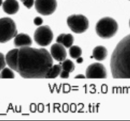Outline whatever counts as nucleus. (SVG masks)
Masks as SVG:
<instances>
[{
    "instance_id": "f257e3e1",
    "label": "nucleus",
    "mask_w": 130,
    "mask_h": 121,
    "mask_svg": "<svg viewBox=\"0 0 130 121\" xmlns=\"http://www.w3.org/2000/svg\"><path fill=\"white\" fill-rule=\"evenodd\" d=\"M5 60L11 69L26 79L45 78L53 65L52 57L47 50L30 46L9 51L5 56Z\"/></svg>"
},
{
    "instance_id": "f03ea898",
    "label": "nucleus",
    "mask_w": 130,
    "mask_h": 121,
    "mask_svg": "<svg viewBox=\"0 0 130 121\" xmlns=\"http://www.w3.org/2000/svg\"><path fill=\"white\" fill-rule=\"evenodd\" d=\"M112 76L116 79H130V34L117 44L110 59Z\"/></svg>"
},
{
    "instance_id": "7ed1b4c3",
    "label": "nucleus",
    "mask_w": 130,
    "mask_h": 121,
    "mask_svg": "<svg viewBox=\"0 0 130 121\" xmlns=\"http://www.w3.org/2000/svg\"><path fill=\"white\" fill-rule=\"evenodd\" d=\"M95 29L98 36L103 39H110L117 33L118 24L113 18L104 17L97 22Z\"/></svg>"
},
{
    "instance_id": "20e7f679",
    "label": "nucleus",
    "mask_w": 130,
    "mask_h": 121,
    "mask_svg": "<svg viewBox=\"0 0 130 121\" xmlns=\"http://www.w3.org/2000/svg\"><path fill=\"white\" fill-rule=\"evenodd\" d=\"M17 34L14 21L8 17L0 18V43H5Z\"/></svg>"
},
{
    "instance_id": "39448f33",
    "label": "nucleus",
    "mask_w": 130,
    "mask_h": 121,
    "mask_svg": "<svg viewBox=\"0 0 130 121\" xmlns=\"http://www.w3.org/2000/svg\"><path fill=\"white\" fill-rule=\"evenodd\" d=\"M67 24L73 32L81 34L88 29L89 20L83 15H72L67 18Z\"/></svg>"
},
{
    "instance_id": "423d86ee",
    "label": "nucleus",
    "mask_w": 130,
    "mask_h": 121,
    "mask_svg": "<svg viewBox=\"0 0 130 121\" xmlns=\"http://www.w3.org/2000/svg\"><path fill=\"white\" fill-rule=\"evenodd\" d=\"M34 39L40 46L49 45L53 39V33L48 26H40L37 29L34 34Z\"/></svg>"
},
{
    "instance_id": "0eeeda50",
    "label": "nucleus",
    "mask_w": 130,
    "mask_h": 121,
    "mask_svg": "<svg viewBox=\"0 0 130 121\" xmlns=\"http://www.w3.org/2000/svg\"><path fill=\"white\" fill-rule=\"evenodd\" d=\"M35 7L38 13L42 15H50L57 8L56 0H35Z\"/></svg>"
},
{
    "instance_id": "6e6552de",
    "label": "nucleus",
    "mask_w": 130,
    "mask_h": 121,
    "mask_svg": "<svg viewBox=\"0 0 130 121\" xmlns=\"http://www.w3.org/2000/svg\"><path fill=\"white\" fill-rule=\"evenodd\" d=\"M107 76L105 67L100 63H92L86 71V77L88 79H104L107 77Z\"/></svg>"
},
{
    "instance_id": "1a4fd4ad",
    "label": "nucleus",
    "mask_w": 130,
    "mask_h": 121,
    "mask_svg": "<svg viewBox=\"0 0 130 121\" xmlns=\"http://www.w3.org/2000/svg\"><path fill=\"white\" fill-rule=\"evenodd\" d=\"M51 55L54 59L60 62L64 60L67 55L64 46L57 43H55L51 46Z\"/></svg>"
},
{
    "instance_id": "9d476101",
    "label": "nucleus",
    "mask_w": 130,
    "mask_h": 121,
    "mask_svg": "<svg viewBox=\"0 0 130 121\" xmlns=\"http://www.w3.org/2000/svg\"><path fill=\"white\" fill-rule=\"evenodd\" d=\"M13 44L17 48L30 46L32 44V39L29 35L24 33H20L15 37Z\"/></svg>"
},
{
    "instance_id": "9b49d317",
    "label": "nucleus",
    "mask_w": 130,
    "mask_h": 121,
    "mask_svg": "<svg viewBox=\"0 0 130 121\" xmlns=\"http://www.w3.org/2000/svg\"><path fill=\"white\" fill-rule=\"evenodd\" d=\"M3 10L8 15L15 14L19 10V5L17 0H5L3 3Z\"/></svg>"
},
{
    "instance_id": "f8f14e48",
    "label": "nucleus",
    "mask_w": 130,
    "mask_h": 121,
    "mask_svg": "<svg viewBox=\"0 0 130 121\" xmlns=\"http://www.w3.org/2000/svg\"><path fill=\"white\" fill-rule=\"evenodd\" d=\"M74 38L71 34H61L57 36L56 42L66 48H70L73 45Z\"/></svg>"
},
{
    "instance_id": "ddd939ff",
    "label": "nucleus",
    "mask_w": 130,
    "mask_h": 121,
    "mask_svg": "<svg viewBox=\"0 0 130 121\" xmlns=\"http://www.w3.org/2000/svg\"><path fill=\"white\" fill-rule=\"evenodd\" d=\"M107 56V50L103 46H98L92 51V57L98 61L104 60Z\"/></svg>"
},
{
    "instance_id": "4468645a",
    "label": "nucleus",
    "mask_w": 130,
    "mask_h": 121,
    "mask_svg": "<svg viewBox=\"0 0 130 121\" xmlns=\"http://www.w3.org/2000/svg\"><path fill=\"white\" fill-rule=\"evenodd\" d=\"M62 67L61 65H54L51 67L49 70L48 71L47 74H46L45 78L47 79H54L57 77L59 75H60Z\"/></svg>"
},
{
    "instance_id": "2eb2a0df",
    "label": "nucleus",
    "mask_w": 130,
    "mask_h": 121,
    "mask_svg": "<svg viewBox=\"0 0 130 121\" xmlns=\"http://www.w3.org/2000/svg\"><path fill=\"white\" fill-rule=\"evenodd\" d=\"M61 67H62V70L67 71V72L71 73L73 72L75 69V65L72 61L69 59H65L62 61L61 63Z\"/></svg>"
},
{
    "instance_id": "dca6fc26",
    "label": "nucleus",
    "mask_w": 130,
    "mask_h": 121,
    "mask_svg": "<svg viewBox=\"0 0 130 121\" xmlns=\"http://www.w3.org/2000/svg\"><path fill=\"white\" fill-rule=\"evenodd\" d=\"M82 53V49L78 46H72L70 48V55L73 59H77L78 57H81Z\"/></svg>"
},
{
    "instance_id": "f3484780",
    "label": "nucleus",
    "mask_w": 130,
    "mask_h": 121,
    "mask_svg": "<svg viewBox=\"0 0 130 121\" xmlns=\"http://www.w3.org/2000/svg\"><path fill=\"white\" fill-rule=\"evenodd\" d=\"M15 77V74L12 69L10 68L5 67L0 72V78L2 79H13Z\"/></svg>"
},
{
    "instance_id": "a211bd4d",
    "label": "nucleus",
    "mask_w": 130,
    "mask_h": 121,
    "mask_svg": "<svg viewBox=\"0 0 130 121\" xmlns=\"http://www.w3.org/2000/svg\"><path fill=\"white\" fill-rule=\"evenodd\" d=\"M21 1L24 5L28 9L32 8L35 4V0H21Z\"/></svg>"
},
{
    "instance_id": "6ab92c4d",
    "label": "nucleus",
    "mask_w": 130,
    "mask_h": 121,
    "mask_svg": "<svg viewBox=\"0 0 130 121\" xmlns=\"http://www.w3.org/2000/svg\"><path fill=\"white\" fill-rule=\"evenodd\" d=\"M6 64H7V63H6L5 57L3 53H0V72L3 68L5 67Z\"/></svg>"
},
{
    "instance_id": "aec40b11",
    "label": "nucleus",
    "mask_w": 130,
    "mask_h": 121,
    "mask_svg": "<svg viewBox=\"0 0 130 121\" xmlns=\"http://www.w3.org/2000/svg\"><path fill=\"white\" fill-rule=\"evenodd\" d=\"M34 23L37 26H41L43 23V19L40 17H36L34 19Z\"/></svg>"
},
{
    "instance_id": "412c9836",
    "label": "nucleus",
    "mask_w": 130,
    "mask_h": 121,
    "mask_svg": "<svg viewBox=\"0 0 130 121\" xmlns=\"http://www.w3.org/2000/svg\"><path fill=\"white\" fill-rule=\"evenodd\" d=\"M69 74H70L69 72H67V71L62 70L61 73H60V77H61V78L67 79L68 77H69Z\"/></svg>"
},
{
    "instance_id": "4be33fe9",
    "label": "nucleus",
    "mask_w": 130,
    "mask_h": 121,
    "mask_svg": "<svg viewBox=\"0 0 130 121\" xmlns=\"http://www.w3.org/2000/svg\"><path fill=\"white\" fill-rule=\"evenodd\" d=\"M75 79H84L86 78V76L83 74H79V75H77L75 77Z\"/></svg>"
},
{
    "instance_id": "5701e85b",
    "label": "nucleus",
    "mask_w": 130,
    "mask_h": 121,
    "mask_svg": "<svg viewBox=\"0 0 130 121\" xmlns=\"http://www.w3.org/2000/svg\"><path fill=\"white\" fill-rule=\"evenodd\" d=\"M76 60H77V63H82V62H83V58H82L81 57H78V58H77Z\"/></svg>"
},
{
    "instance_id": "b1692460",
    "label": "nucleus",
    "mask_w": 130,
    "mask_h": 121,
    "mask_svg": "<svg viewBox=\"0 0 130 121\" xmlns=\"http://www.w3.org/2000/svg\"><path fill=\"white\" fill-rule=\"evenodd\" d=\"M3 5V0H0V7Z\"/></svg>"
},
{
    "instance_id": "393cba45",
    "label": "nucleus",
    "mask_w": 130,
    "mask_h": 121,
    "mask_svg": "<svg viewBox=\"0 0 130 121\" xmlns=\"http://www.w3.org/2000/svg\"><path fill=\"white\" fill-rule=\"evenodd\" d=\"M129 28H130V19H129Z\"/></svg>"
},
{
    "instance_id": "a878e982",
    "label": "nucleus",
    "mask_w": 130,
    "mask_h": 121,
    "mask_svg": "<svg viewBox=\"0 0 130 121\" xmlns=\"http://www.w3.org/2000/svg\"><path fill=\"white\" fill-rule=\"evenodd\" d=\"M129 1H130V0H129Z\"/></svg>"
}]
</instances>
